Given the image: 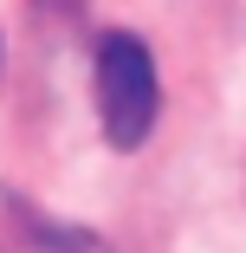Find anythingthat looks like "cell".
<instances>
[{
    "mask_svg": "<svg viewBox=\"0 0 246 253\" xmlns=\"http://www.w3.org/2000/svg\"><path fill=\"white\" fill-rule=\"evenodd\" d=\"M162 111V78L156 59L136 33H104L97 39V117H104V136L117 149H136L156 130Z\"/></svg>",
    "mask_w": 246,
    "mask_h": 253,
    "instance_id": "cell-1",
    "label": "cell"
},
{
    "mask_svg": "<svg viewBox=\"0 0 246 253\" xmlns=\"http://www.w3.org/2000/svg\"><path fill=\"white\" fill-rule=\"evenodd\" d=\"M45 253H110V247L84 227H45Z\"/></svg>",
    "mask_w": 246,
    "mask_h": 253,
    "instance_id": "cell-2",
    "label": "cell"
}]
</instances>
